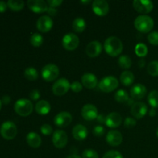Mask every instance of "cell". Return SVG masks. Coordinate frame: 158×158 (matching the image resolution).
<instances>
[{
    "instance_id": "14",
    "label": "cell",
    "mask_w": 158,
    "mask_h": 158,
    "mask_svg": "<svg viewBox=\"0 0 158 158\" xmlns=\"http://www.w3.org/2000/svg\"><path fill=\"white\" fill-rule=\"evenodd\" d=\"M133 117L137 120L143 118L148 113V106L143 102H137L132 105L131 110Z\"/></svg>"
},
{
    "instance_id": "9",
    "label": "cell",
    "mask_w": 158,
    "mask_h": 158,
    "mask_svg": "<svg viewBox=\"0 0 158 158\" xmlns=\"http://www.w3.org/2000/svg\"><path fill=\"white\" fill-rule=\"evenodd\" d=\"M52 143L58 149H62L66 146L68 143V137L66 132L61 130H57L52 134Z\"/></svg>"
},
{
    "instance_id": "52",
    "label": "cell",
    "mask_w": 158,
    "mask_h": 158,
    "mask_svg": "<svg viewBox=\"0 0 158 158\" xmlns=\"http://www.w3.org/2000/svg\"><path fill=\"white\" fill-rule=\"evenodd\" d=\"M1 108H2V101L0 100V110H1Z\"/></svg>"
},
{
    "instance_id": "53",
    "label": "cell",
    "mask_w": 158,
    "mask_h": 158,
    "mask_svg": "<svg viewBox=\"0 0 158 158\" xmlns=\"http://www.w3.org/2000/svg\"><path fill=\"white\" fill-rule=\"evenodd\" d=\"M156 134H157V137H158V127H157V131H156Z\"/></svg>"
},
{
    "instance_id": "2",
    "label": "cell",
    "mask_w": 158,
    "mask_h": 158,
    "mask_svg": "<svg viewBox=\"0 0 158 158\" xmlns=\"http://www.w3.org/2000/svg\"><path fill=\"white\" fill-rule=\"evenodd\" d=\"M154 20L151 16L147 15H141L137 17L134 21V26L140 32L148 33L154 28Z\"/></svg>"
},
{
    "instance_id": "15",
    "label": "cell",
    "mask_w": 158,
    "mask_h": 158,
    "mask_svg": "<svg viewBox=\"0 0 158 158\" xmlns=\"http://www.w3.org/2000/svg\"><path fill=\"white\" fill-rule=\"evenodd\" d=\"M53 21L49 15H43L40 17L36 22V27L42 32H48L52 29Z\"/></svg>"
},
{
    "instance_id": "19",
    "label": "cell",
    "mask_w": 158,
    "mask_h": 158,
    "mask_svg": "<svg viewBox=\"0 0 158 158\" xmlns=\"http://www.w3.org/2000/svg\"><path fill=\"white\" fill-rule=\"evenodd\" d=\"M122 123V117L117 112H113L106 117L105 124L110 128H116L120 126Z\"/></svg>"
},
{
    "instance_id": "26",
    "label": "cell",
    "mask_w": 158,
    "mask_h": 158,
    "mask_svg": "<svg viewBox=\"0 0 158 158\" xmlns=\"http://www.w3.org/2000/svg\"><path fill=\"white\" fill-rule=\"evenodd\" d=\"M86 27V21L81 17L76 18L73 22V29L77 32H83Z\"/></svg>"
},
{
    "instance_id": "23",
    "label": "cell",
    "mask_w": 158,
    "mask_h": 158,
    "mask_svg": "<svg viewBox=\"0 0 158 158\" xmlns=\"http://www.w3.org/2000/svg\"><path fill=\"white\" fill-rule=\"evenodd\" d=\"M26 142L32 148H38L41 145L42 140L38 134L34 132H30L26 136Z\"/></svg>"
},
{
    "instance_id": "34",
    "label": "cell",
    "mask_w": 158,
    "mask_h": 158,
    "mask_svg": "<svg viewBox=\"0 0 158 158\" xmlns=\"http://www.w3.org/2000/svg\"><path fill=\"white\" fill-rule=\"evenodd\" d=\"M135 52L139 57L146 56L148 52V46L143 43H138L135 47Z\"/></svg>"
},
{
    "instance_id": "25",
    "label": "cell",
    "mask_w": 158,
    "mask_h": 158,
    "mask_svg": "<svg viewBox=\"0 0 158 158\" xmlns=\"http://www.w3.org/2000/svg\"><path fill=\"white\" fill-rule=\"evenodd\" d=\"M120 82L125 86H131L134 82V75L129 70L123 71L120 75Z\"/></svg>"
},
{
    "instance_id": "42",
    "label": "cell",
    "mask_w": 158,
    "mask_h": 158,
    "mask_svg": "<svg viewBox=\"0 0 158 158\" xmlns=\"http://www.w3.org/2000/svg\"><path fill=\"white\" fill-rule=\"evenodd\" d=\"M29 97L32 100H38L40 98V93L38 89H33L29 94Z\"/></svg>"
},
{
    "instance_id": "30",
    "label": "cell",
    "mask_w": 158,
    "mask_h": 158,
    "mask_svg": "<svg viewBox=\"0 0 158 158\" xmlns=\"http://www.w3.org/2000/svg\"><path fill=\"white\" fill-rule=\"evenodd\" d=\"M116 101L119 103H126L129 100V96H128L127 92L124 89H120L117 91L114 95Z\"/></svg>"
},
{
    "instance_id": "16",
    "label": "cell",
    "mask_w": 158,
    "mask_h": 158,
    "mask_svg": "<svg viewBox=\"0 0 158 158\" xmlns=\"http://www.w3.org/2000/svg\"><path fill=\"white\" fill-rule=\"evenodd\" d=\"M28 7L35 13H42L47 12L49 6L47 2L43 0H29L27 2Z\"/></svg>"
},
{
    "instance_id": "8",
    "label": "cell",
    "mask_w": 158,
    "mask_h": 158,
    "mask_svg": "<svg viewBox=\"0 0 158 158\" xmlns=\"http://www.w3.org/2000/svg\"><path fill=\"white\" fill-rule=\"evenodd\" d=\"M62 43L66 50H75L80 44V39L76 34L68 33L63 36Z\"/></svg>"
},
{
    "instance_id": "17",
    "label": "cell",
    "mask_w": 158,
    "mask_h": 158,
    "mask_svg": "<svg viewBox=\"0 0 158 158\" xmlns=\"http://www.w3.org/2000/svg\"><path fill=\"white\" fill-rule=\"evenodd\" d=\"M106 140L109 145L112 147H117L121 144L123 141V136L121 133L116 130H111L106 135Z\"/></svg>"
},
{
    "instance_id": "12",
    "label": "cell",
    "mask_w": 158,
    "mask_h": 158,
    "mask_svg": "<svg viewBox=\"0 0 158 158\" xmlns=\"http://www.w3.org/2000/svg\"><path fill=\"white\" fill-rule=\"evenodd\" d=\"M81 115L83 119L88 121L94 120L98 117V110L97 108L93 104H86L83 106L81 110Z\"/></svg>"
},
{
    "instance_id": "49",
    "label": "cell",
    "mask_w": 158,
    "mask_h": 158,
    "mask_svg": "<svg viewBox=\"0 0 158 158\" xmlns=\"http://www.w3.org/2000/svg\"><path fill=\"white\" fill-rule=\"evenodd\" d=\"M149 115L151 116V117H154V116L156 115V111L154 108H152V109L149 111Z\"/></svg>"
},
{
    "instance_id": "50",
    "label": "cell",
    "mask_w": 158,
    "mask_h": 158,
    "mask_svg": "<svg viewBox=\"0 0 158 158\" xmlns=\"http://www.w3.org/2000/svg\"><path fill=\"white\" fill-rule=\"evenodd\" d=\"M66 158H82V157H80L79 155H77V154H71V155H69V157H67Z\"/></svg>"
},
{
    "instance_id": "20",
    "label": "cell",
    "mask_w": 158,
    "mask_h": 158,
    "mask_svg": "<svg viewBox=\"0 0 158 158\" xmlns=\"http://www.w3.org/2000/svg\"><path fill=\"white\" fill-rule=\"evenodd\" d=\"M147 88L144 85L137 83L131 89V96L134 100H141L146 96Z\"/></svg>"
},
{
    "instance_id": "33",
    "label": "cell",
    "mask_w": 158,
    "mask_h": 158,
    "mask_svg": "<svg viewBox=\"0 0 158 158\" xmlns=\"http://www.w3.org/2000/svg\"><path fill=\"white\" fill-rule=\"evenodd\" d=\"M148 72L152 77H158V60L151 61L148 64Z\"/></svg>"
},
{
    "instance_id": "24",
    "label": "cell",
    "mask_w": 158,
    "mask_h": 158,
    "mask_svg": "<svg viewBox=\"0 0 158 158\" xmlns=\"http://www.w3.org/2000/svg\"><path fill=\"white\" fill-rule=\"evenodd\" d=\"M35 110L37 114H40V115H46L50 112L51 106L49 102L42 100L37 102L35 106Z\"/></svg>"
},
{
    "instance_id": "13",
    "label": "cell",
    "mask_w": 158,
    "mask_h": 158,
    "mask_svg": "<svg viewBox=\"0 0 158 158\" xmlns=\"http://www.w3.org/2000/svg\"><path fill=\"white\" fill-rule=\"evenodd\" d=\"M73 120L72 115L69 113L63 111L54 117V123L60 127H66L71 123Z\"/></svg>"
},
{
    "instance_id": "10",
    "label": "cell",
    "mask_w": 158,
    "mask_h": 158,
    "mask_svg": "<svg viewBox=\"0 0 158 158\" xmlns=\"http://www.w3.org/2000/svg\"><path fill=\"white\" fill-rule=\"evenodd\" d=\"M133 6L137 12L142 14L149 13L154 9V4L149 0H134Z\"/></svg>"
},
{
    "instance_id": "44",
    "label": "cell",
    "mask_w": 158,
    "mask_h": 158,
    "mask_svg": "<svg viewBox=\"0 0 158 158\" xmlns=\"http://www.w3.org/2000/svg\"><path fill=\"white\" fill-rule=\"evenodd\" d=\"M8 5L6 2L4 1H0V13H2V12H6V9H7Z\"/></svg>"
},
{
    "instance_id": "27",
    "label": "cell",
    "mask_w": 158,
    "mask_h": 158,
    "mask_svg": "<svg viewBox=\"0 0 158 158\" xmlns=\"http://www.w3.org/2000/svg\"><path fill=\"white\" fill-rule=\"evenodd\" d=\"M8 7L13 11H20L24 8V2L22 0H9L7 2Z\"/></svg>"
},
{
    "instance_id": "21",
    "label": "cell",
    "mask_w": 158,
    "mask_h": 158,
    "mask_svg": "<svg viewBox=\"0 0 158 158\" xmlns=\"http://www.w3.org/2000/svg\"><path fill=\"white\" fill-rule=\"evenodd\" d=\"M81 81L83 86L87 89H94L98 83L97 77L94 73H86L83 74L81 78Z\"/></svg>"
},
{
    "instance_id": "45",
    "label": "cell",
    "mask_w": 158,
    "mask_h": 158,
    "mask_svg": "<svg viewBox=\"0 0 158 158\" xmlns=\"http://www.w3.org/2000/svg\"><path fill=\"white\" fill-rule=\"evenodd\" d=\"M47 13L49 14V15H56L57 10L55 9V8L49 7V9H48V10H47Z\"/></svg>"
},
{
    "instance_id": "28",
    "label": "cell",
    "mask_w": 158,
    "mask_h": 158,
    "mask_svg": "<svg viewBox=\"0 0 158 158\" xmlns=\"http://www.w3.org/2000/svg\"><path fill=\"white\" fill-rule=\"evenodd\" d=\"M24 76L28 80L30 81H35L39 77L38 72L34 67H28L25 69Z\"/></svg>"
},
{
    "instance_id": "37",
    "label": "cell",
    "mask_w": 158,
    "mask_h": 158,
    "mask_svg": "<svg viewBox=\"0 0 158 158\" xmlns=\"http://www.w3.org/2000/svg\"><path fill=\"white\" fill-rule=\"evenodd\" d=\"M102 158H123V155L117 151H107Z\"/></svg>"
},
{
    "instance_id": "4",
    "label": "cell",
    "mask_w": 158,
    "mask_h": 158,
    "mask_svg": "<svg viewBox=\"0 0 158 158\" xmlns=\"http://www.w3.org/2000/svg\"><path fill=\"white\" fill-rule=\"evenodd\" d=\"M119 86V82L116 77L109 76L102 79L99 83V88L102 92L110 93L115 90Z\"/></svg>"
},
{
    "instance_id": "40",
    "label": "cell",
    "mask_w": 158,
    "mask_h": 158,
    "mask_svg": "<svg viewBox=\"0 0 158 158\" xmlns=\"http://www.w3.org/2000/svg\"><path fill=\"white\" fill-rule=\"evenodd\" d=\"M93 133H94V135L95 136V137H100L104 134L105 129L103 128V127L99 125V126H97L94 127V131H93Z\"/></svg>"
},
{
    "instance_id": "47",
    "label": "cell",
    "mask_w": 158,
    "mask_h": 158,
    "mask_svg": "<svg viewBox=\"0 0 158 158\" xmlns=\"http://www.w3.org/2000/svg\"><path fill=\"white\" fill-rule=\"evenodd\" d=\"M97 120L100 122V123H105L106 117H104L103 115H101V114H100V115H98V117H97Z\"/></svg>"
},
{
    "instance_id": "31",
    "label": "cell",
    "mask_w": 158,
    "mask_h": 158,
    "mask_svg": "<svg viewBox=\"0 0 158 158\" xmlns=\"http://www.w3.org/2000/svg\"><path fill=\"white\" fill-rule=\"evenodd\" d=\"M148 103L153 108L158 107V91L152 90L148 94Z\"/></svg>"
},
{
    "instance_id": "51",
    "label": "cell",
    "mask_w": 158,
    "mask_h": 158,
    "mask_svg": "<svg viewBox=\"0 0 158 158\" xmlns=\"http://www.w3.org/2000/svg\"><path fill=\"white\" fill-rule=\"evenodd\" d=\"M82 2H83V3H89V2H90V1H82Z\"/></svg>"
},
{
    "instance_id": "7",
    "label": "cell",
    "mask_w": 158,
    "mask_h": 158,
    "mask_svg": "<svg viewBox=\"0 0 158 158\" xmlns=\"http://www.w3.org/2000/svg\"><path fill=\"white\" fill-rule=\"evenodd\" d=\"M70 83L66 78H60L52 85V90L55 95L63 96L66 94L70 89Z\"/></svg>"
},
{
    "instance_id": "41",
    "label": "cell",
    "mask_w": 158,
    "mask_h": 158,
    "mask_svg": "<svg viewBox=\"0 0 158 158\" xmlns=\"http://www.w3.org/2000/svg\"><path fill=\"white\" fill-rule=\"evenodd\" d=\"M136 124H137V122H136V120L134 118H132V117H127L125 119L124 126L127 128L134 127V126H136Z\"/></svg>"
},
{
    "instance_id": "46",
    "label": "cell",
    "mask_w": 158,
    "mask_h": 158,
    "mask_svg": "<svg viewBox=\"0 0 158 158\" xmlns=\"http://www.w3.org/2000/svg\"><path fill=\"white\" fill-rule=\"evenodd\" d=\"M10 97H9V96H4V97H2V103H4V104H8V103H10Z\"/></svg>"
},
{
    "instance_id": "11",
    "label": "cell",
    "mask_w": 158,
    "mask_h": 158,
    "mask_svg": "<svg viewBox=\"0 0 158 158\" xmlns=\"http://www.w3.org/2000/svg\"><path fill=\"white\" fill-rule=\"evenodd\" d=\"M92 9L96 15L104 16L109 12V4L105 0H95L93 2Z\"/></svg>"
},
{
    "instance_id": "36",
    "label": "cell",
    "mask_w": 158,
    "mask_h": 158,
    "mask_svg": "<svg viewBox=\"0 0 158 158\" xmlns=\"http://www.w3.org/2000/svg\"><path fill=\"white\" fill-rule=\"evenodd\" d=\"M148 42L154 46H158V32H151L148 36Z\"/></svg>"
},
{
    "instance_id": "43",
    "label": "cell",
    "mask_w": 158,
    "mask_h": 158,
    "mask_svg": "<svg viewBox=\"0 0 158 158\" xmlns=\"http://www.w3.org/2000/svg\"><path fill=\"white\" fill-rule=\"evenodd\" d=\"M63 3L62 0H48L47 4L49 5V7L56 8L60 6Z\"/></svg>"
},
{
    "instance_id": "1",
    "label": "cell",
    "mask_w": 158,
    "mask_h": 158,
    "mask_svg": "<svg viewBox=\"0 0 158 158\" xmlns=\"http://www.w3.org/2000/svg\"><path fill=\"white\" fill-rule=\"evenodd\" d=\"M123 43L117 36H110L105 40L104 49L106 53L113 57L117 56L123 51Z\"/></svg>"
},
{
    "instance_id": "38",
    "label": "cell",
    "mask_w": 158,
    "mask_h": 158,
    "mask_svg": "<svg viewBox=\"0 0 158 158\" xmlns=\"http://www.w3.org/2000/svg\"><path fill=\"white\" fill-rule=\"evenodd\" d=\"M40 131H41V133L43 135H50L52 133V127L49 124L45 123V124L42 125L41 126V127H40Z\"/></svg>"
},
{
    "instance_id": "32",
    "label": "cell",
    "mask_w": 158,
    "mask_h": 158,
    "mask_svg": "<svg viewBox=\"0 0 158 158\" xmlns=\"http://www.w3.org/2000/svg\"><path fill=\"white\" fill-rule=\"evenodd\" d=\"M30 43L35 47H39V46H41L43 43V38L40 33H33L30 37Z\"/></svg>"
},
{
    "instance_id": "48",
    "label": "cell",
    "mask_w": 158,
    "mask_h": 158,
    "mask_svg": "<svg viewBox=\"0 0 158 158\" xmlns=\"http://www.w3.org/2000/svg\"><path fill=\"white\" fill-rule=\"evenodd\" d=\"M138 64H139V66H140V68H143V66H144V65H145V61H144V60H143V59H141V60H139Z\"/></svg>"
},
{
    "instance_id": "5",
    "label": "cell",
    "mask_w": 158,
    "mask_h": 158,
    "mask_svg": "<svg viewBox=\"0 0 158 158\" xmlns=\"http://www.w3.org/2000/svg\"><path fill=\"white\" fill-rule=\"evenodd\" d=\"M17 127L12 121H6L1 125L0 134L6 140H12L17 135Z\"/></svg>"
},
{
    "instance_id": "29",
    "label": "cell",
    "mask_w": 158,
    "mask_h": 158,
    "mask_svg": "<svg viewBox=\"0 0 158 158\" xmlns=\"http://www.w3.org/2000/svg\"><path fill=\"white\" fill-rule=\"evenodd\" d=\"M118 63L119 66H120L122 69H129V68H131V65H132V61H131V59L128 56L123 55L120 56V58H119Z\"/></svg>"
},
{
    "instance_id": "3",
    "label": "cell",
    "mask_w": 158,
    "mask_h": 158,
    "mask_svg": "<svg viewBox=\"0 0 158 158\" xmlns=\"http://www.w3.org/2000/svg\"><path fill=\"white\" fill-rule=\"evenodd\" d=\"M14 110L15 113L21 117H27L32 114L33 110V105L28 99H20L15 102Z\"/></svg>"
},
{
    "instance_id": "18",
    "label": "cell",
    "mask_w": 158,
    "mask_h": 158,
    "mask_svg": "<svg viewBox=\"0 0 158 158\" xmlns=\"http://www.w3.org/2000/svg\"><path fill=\"white\" fill-rule=\"evenodd\" d=\"M102 45L99 41H92L88 43L86 47V55L91 58L97 57L102 52Z\"/></svg>"
},
{
    "instance_id": "6",
    "label": "cell",
    "mask_w": 158,
    "mask_h": 158,
    "mask_svg": "<svg viewBox=\"0 0 158 158\" xmlns=\"http://www.w3.org/2000/svg\"><path fill=\"white\" fill-rule=\"evenodd\" d=\"M42 77L46 82H52L56 80L60 74V69L55 64L46 65L42 69Z\"/></svg>"
},
{
    "instance_id": "22",
    "label": "cell",
    "mask_w": 158,
    "mask_h": 158,
    "mask_svg": "<svg viewBox=\"0 0 158 158\" xmlns=\"http://www.w3.org/2000/svg\"><path fill=\"white\" fill-rule=\"evenodd\" d=\"M73 137L77 140H84L87 137L88 131L85 126L82 124H77L73 127L72 131Z\"/></svg>"
},
{
    "instance_id": "35",
    "label": "cell",
    "mask_w": 158,
    "mask_h": 158,
    "mask_svg": "<svg viewBox=\"0 0 158 158\" xmlns=\"http://www.w3.org/2000/svg\"><path fill=\"white\" fill-rule=\"evenodd\" d=\"M82 158H99V155L94 150L86 149L82 154Z\"/></svg>"
},
{
    "instance_id": "39",
    "label": "cell",
    "mask_w": 158,
    "mask_h": 158,
    "mask_svg": "<svg viewBox=\"0 0 158 158\" xmlns=\"http://www.w3.org/2000/svg\"><path fill=\"white\" fill-rule=\"evenodd\" d=\"M70 89L74 93H80L83 89V85L78 81H75L70 85Z\"/></svg>"
}]
</instances>
